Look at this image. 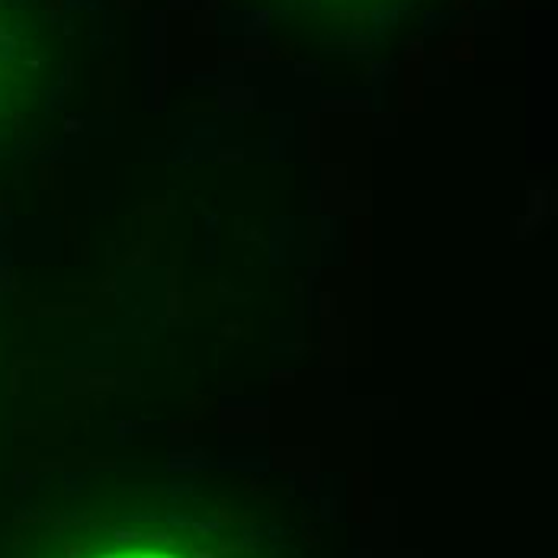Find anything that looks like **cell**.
Wrapping results in <instances>:
<instances>
[{
	"instance_id": "obj_1",
	"label": "cell",
	"mask_w": 558,
	"mask_h": 558,
	"mask_svg": "<svg viewBox=\"0 0 558 558\" xmlns=\"http://www.w3.org/2000/svg\"><path fill=\"white\" fill-rule=\"evenodd\" d=\"M100 558H186L173 549H165V546H129V549H116V553H107Z\"/></svg>"
}]
</instances>
